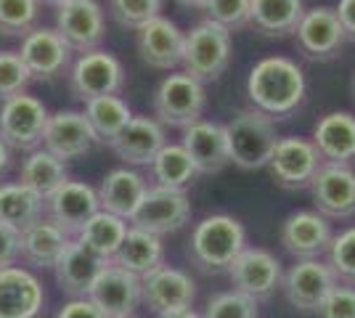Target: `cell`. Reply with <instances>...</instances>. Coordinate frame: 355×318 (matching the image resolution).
<instances>
[{
  "instance_id": "6da1fadb",
  "label": "cell",
  "mask_w": 355,
  "mask_h": 318,
  "mask_svg": "<svg viewBox=\"0 0 355 318\" xmlns=\"http://www.w3.org/2000/svg\"><path fill=\"white\" fill-rule=\"evenodd\" d=\"M247 96L252 109L268 114L270 120H284L305 98V72L286 56H266L250 69Z\"/></svg>"
},
{
  "instance_id": "7a4b0ae2",
  "label": "cell",
  "mask_w": 355,
  "mask_h": 318,
  "mask_svg": "<svg viewBox=\"0 0 355 318\" xmlns=\"http://www.w3.org/2000/svg\"><path fill=\"white\" fill-rule=\"evenodd\" d=\"M247 247V231L231 215H209L199 220L189 239V258L205 273H228Z\"/></svg>"
},
{
  "instance_id": "3957f363",
  "label": "cell",
  "mask_w": 355,
  "mask_h": 318,
  "mask_svg": "<svg viewBox=\"0 0 355 318\" xmlns=\"http://www.w3.org/2000/svg\"><path fill=\"white\" fill-rule=\"evenodd\" d=\"M228 138V157L241 170H260L268 167V159L279 143L276 120L257 109H241L223 125Z\"/></svg>"
},
{
  "instance_id": "277c9868",
  "label": "cell",
  "mask_w": 355,
  "mask_h": 318,
  "mask_svg": "<svg viewBox=\"0 0 355 318\" xmlns=\"http://www.w3.org/2000/svg\"><path fill=\"white\" fill-rule=\"evenodd\" d=\"M231 64V32L215 24L212 19H202L193 24L183 37V59L180 67L193 80L215 82L220 75H225Z\"/></svg>"
},
{
  "instance_id": "5b68a950",
  "label": "cell",
  "mask_w": 355,
  "mask_h": 318,
  "mask_svg": "<svg viewBox=\"0 0 355 318\" xmlns=\"http://www.w3.org/2000/svg\"><path fill=\"white\" fill-rule=\"evenodd\" d=\"M207 106V93L199 80L186 72L167 75L154 93V120L164 127H189L202 120Z\"/></svg>"
},
{
  "instance_id": "8992f818",
  "label": "cell",
  "mask_w": 355,
  "mask_h": 318,
  "mask_svg": "<svg viewBox=\"0 0 355 318\" xmlns=\"http://www.w3.org/2000/svg\"><path fill=\"white\" fill-rule=\"evenodd\" d=\"M48 106L30 93H19L0 104V138L8 149L35 152L43 146V133L48 125Z\"/></svg>"
},
{
  "instance_id": "52a82bcc",
  "label": "cell",
  "mask_w": 355,
  "mask_h": 318,
  "mask_svg": "<svg viewBox=\"0 0 355 318\" xmlns=\"http://www.w3.org/2000/svg\"><path fill=\"white\" fill-rule=\"evenodd\" d=\"M122 85H125V67L114 53L104 48L80 53L69 67V88L80 101L117 96Z\"/></svg>"
},
{
  "instance_id": "ba28073f",
  "label": "cell",
  "mask_w": 355,
  "mask_h": 318,
  "mask_svg": "<svg viewBox=\"0 0 355 318\" xmlns=\"http://www.w3.org/2000/svg\"><path fill=\"white\" fill-rule=\"evenodd\" d=\"M189 218H191V202L186 197V191L151 186L146 188L144 199L138 202L128 223L130 228H141L154 236H164V233L180 231L189 223Z\"/></svg>"
},
{
  "instance_id": "9c48e42d",
  "label": "cell",
  "mask_w": 355,
  "mask_h": 318,
  "mask_svg": "<svg viewBox=\"0 0 355 318\" xmlns=\"http://www.w3.org/2000/svg\"><path fill=\"white\" fill-rule=\"evenodd\" d=\"M321 165H324V159H321L318 149L313 146V141L300 136L279 138L276 149L268 159V170H270L273 181L289 191L311 188Z\"/></svg>"
},
{
  "instance_id": "30bf717a",
  "label": "cell",
  "mask_w": 355,
  "mask_h": 318,
  "mask_svg": "<svg viewBox=\"0 0 355 318\" xmlns=\"http://www.w3.org/2000/svg\"><path fill=\"white\" fill-rule=\"evenodd\" d=\"M56 30L77 53L101 48L106 16L98 0H64L56 6Z\"/></svg>"
},
{
  "instance_id": "8fae6325",
  "label": "cell",
  "mask_w": 355,
  "mask_h": 318,
  "mask_svg": "<svg viewBox=\"0 0 355 318\" xmlns=\"http://www.w3.org/2000/svg\"><path fill=\"white\" fill-rule=\"evenodd\" d=\"M334 287L337 276L329 268V263L321 260H297L282 279L284 297L300 313H318V308Z\"/></svg>"
},
{
  "instance_id": "7c38bea8",
  "label": "cell",
  "mask_w": 355,
  "mask_h": 318,
  "mask_svg": "<svg viewBox=\"0 0 355 318\" xmlns=\"http://www.w3.org/2000/svg\"><path fill=\"white\" fill-rule=\"evenodd\" d=\"M228 279L241 294H247L252 300H268L282 287L284 271L273 252H268L263 247H244V252L228 268Z\"/></svg>"
},
{
  "instance_id": "4fadbf2b",
  "label": "cell",
  "mask_w": 355,
  "mask_h": 318,
  "mask_svg": "<svg viewBox=\"0 0 355 318\" xmlns=\"http://www.w3.org/2000/svg\"><path fill=\"white\" fill-rule=\"evenodd\" d=\"M88 300L106 318H130L144 300V287H141L138 276L106 263V268L96 276V281L90 287Z\"/></svg>"
},
{
  "instance_id": "5bb4252c",
  "label": "cell",
  "mask_w": 355,
  "mask_h": 318,
  "mask_svg": "<svg viewBox=\"0 0 355 318\" xmlns=\"http://www.w3.org/2000/svg\"><path fill=\"white\" fill-rule=\"evenodd\" d=\"M72 48L51 27H35L21 37L19 56L27 64L32 80H56L72 67Z\"/></svg>"
},
{
  "instance_id": "9a60e30c",
  "label": "cell",
  "mask_w": 355,
  "mask_h": 318,
  "mask_svg": "<svg viewBox=\"0 0 355 318\" xmlns=\"http://www.w3.org/2000/svg\"><path fill=\"white\" fill-rule=\"evenodd\" d=\"M297 51L311 61H331L340 56L345 32L334 8H311L305 11L295 30Z\"/></svg>"
},
{
  "instance_id": "2e32d148",
  "label": "cell",
  "mask_w": 355,
  "mask_h": 318,
  "mask_svg": "<svg viewBox=\"0 0 355 318\" xmlns=\"http://www.w3.org/2000/svg\"><path fill=\"white\" fill-rule=\"evenodd\" d=\"M98 143V138L90 127L88 117L74 109H59L48 117L43 133V149L59 157L61 162H69L85 154Z\"/></svg>"
},
{
  "instance_id": "e0dca14e",
  "label": "cell",
  "mask_w": 355,
  "mask_h": 318,
  "mask_svg": "<svg viewBox=\"0 0 355 318\" xmlns=\"http://www.w3.org/2000/svg\"><path fill=\"white\" fill-rule=\"evenodd\" d=\"M45 207H48V220H53L72 239L101 210V202L93 186L83 181H67L59 191L45 199Z\"/></svg>"
},
{
  "instance_id": "ac0fdd59",
  "label": "cell",
  "mask_w": 355,
  "mask_h": 318,
  "mask_svg": "<svg viewBox=\"0 0 355 318\" xmlns=\"http://www.w3.org/2000/svg\"><path fill=\"white\" fill-rule=\"evenodd\" d=\"M315 212L324 218L355 215V170L350 165L324 162L311 183Z\"/></svg>"
},
{
  "instance_id": "d6986e66",
  "label": "cell",
  "mask_w": 355,
  "mask_h": 318,
  "mask_svg": "<svg viewBox=\"0 0 355 318\" xmlns=\"http://www.w3.org/2000/svg\"><path fill=\"white\" fill-rule=\"evenodd\" d=\"M334 239L329 218L315 210L292 212L282 226L284 249L297 260H318L329 252V244Z\"/></svg>"
},
{
  "instance_id": "ffe728a7",
  "label": "cell",
  "mask_w": 355,
  "mask_h": 318,
  "mask_svg": "<svg viewBox=\"0 0 355 318\" xmlns=\"http://www.w3.org/2000/svg\"><path fill=\"white\" fill-rule=\"evenodd\" d=\"M144 287V303L154 313H173V310H186L196 300V284L186 271L173 268V265H159L157 271L141 279Z\"/></svg>"
},
{
  "instance_id": "44dd1931",
  "label": "cell",
  "mask_w": 355,
  "mask_h": 318,
  "mask_svg": "<svg viewBox=\"0 0 355 318\" xmlns=\"http://www.w3.org/2000/svg\"><path fill=\"white\" fill-rule=\"evenodd\" d=\"M183 37H186V32H180L175 21H170L167 16H157L135 32V46H138L144 64L170 72V69L180 67Z\"/></svg>"
},
{
  "instance_id": "7402d4cb",
  "label": "cell",
  "mask_w": 355,
  "mask_h": 318,
  "mask_svg": "<svg viewBox=\"0 0 355 318\" xmlns=\"http://www.w3.org/2000/svg\"><path fill=\"white\" fill-rule=\"evenodd\" d=\"M43 303V284L35 273L16 265L0 271V318H37Z\"/></svg>"
},
{
  "instance_id": "603a6c76",
  "label": "cell",
  "mask_w": 355,
  "mask_h": 318,
  "mask_svg": "<svg viewBox=\"0 0 355 318\" xmlns=\"http://www.w3.org/2000/svg\"><path fill=\"white\" fill-rule=\"evenodd\" d=\"M183 149L191 157L196 173L212 175L220 173L223 167L231 162L228 157V138L225 127L212 120H196L183 130Z\"/></svg>"
},
{
  "instance_id": "cb8c5ba5",
  "label": "cell",
  "mask_w": 355,
  "mask_h": 318,
  "mask_svg": "<svg viewBox=\"0 0 355 318\" xmlns=\"http://www.w3.org/2000/svg\"><path fill=\"white\" fill-rule=\"evenodd\" d=\"M106 263L109 260L96 255L83 242L72 239L69 247L64 249V255L59 258V263L53 265V273H56L61 292H67L72 300H80V297H88L96 276L104 271Z\"/></svg>"
},
{
  "instance_id": "d4e9b609",
  "label": "cell",
  "mask_w": 355,
  "mask_h": 318,
  "mask_svg": "<svg viewBox=\"0 0 355 318\" xmlns=\"http://www.w3.org/2000/svg\"><path fill=\"white\" fill-rule=\"evenodd\" d=\"M313 146L324 162L353 165L355 162V114L329 112L313 127Z\"/></svg>"
},
{
  "instance_id": "484cf974",
  "label": "cell",
  "mask_w": 355,
  "mask_h": 318,
  "mask_svg": "<svg viewBox=\"0 0 355 318\" xmlns=\"http://www.w3.org/2000/svg\"><path fill=\"white\" fill-rule=\"evenodd\" d=\"M164 143H167L164 141V125H159L154 117H133L130 125L109 146L128 165L151 167L154 157L162 152Z\"/></svg>"
},
{
  "instance_id": "4316f807",
  "label": "cell",
  "mask_w": 355,
  "mask_h": 318,
  "mask_svg": "<svg viewBox=\"0 0 355 318\" xmlns=\"http://www.w3.org/2000/svg\"><path fill=\"white\" fill-rule=\"evenodd\" d=\"M146 188L148 183L141 173H135L130 167H117V170L106 173V178L101 181V188H98L101 210L130 220V215L135 212L138 202L144 199Z\"/></svg>"
},
{
  "instance_id": "83f0119b",
  "label": "cell",
  "mask_w": 355,
  "mask_h": 318,
  "mask_svg": "<svg viewBox=\"0 0 355 318\" xmlns=\"http://www.w3.org/2000/svg\"><path fill=\"white\" fill-rule=\"evenodd\" d=\"M162 260H164L162 236H154V233L141 231V228H130L122 247L117 249V255L109 260V263L122 268V271L133 273L138 279H144L151 271H157L159 265H164Z\"/></svg>"
},
{
  "instance_id": "f1b7e54d",
  "label": "cell",
  "mask_w": 355,
  "mask_h": 318,
  "mask_svg": "<svg viewBox=\"0 0 355 318\" xmlns=\"http://www.w3.org/2000/svg\"><path fill=\"white\" fill-rule=\"evenodd\" d=\"M69 236L61 231L53 220L40 218L30 228L21 231V258L30 263L32 268H53L64 249L69 247Z\"/></svg>"
},
{
  "instance_id": "f546056e",
  "label": "cell",
  "mask_w": 355,
  "mask_h": 318,
  "mask_svg": "<svg viewBox=\"0 0 355 318\" xmlns=\"http://www.w3.org/2000/svg\"><path fill=\"white\" fill-rule=\"evenodd\" d=\"M302 14V0H250V27L263 37L295 35Z\"/></svg>"
},
{
  "instance_id": "4dcf8cb0",
  "label": "cell",
  "mask_w": 355,
  "mask_h": 318,
  "mask_svg": "<svg viewBox=\"0 0 355 318\" xmlns=\"http://www.w3.org/2000/svg\"><path fill=\"white\" fill-rule=\"evenodd\" d=\"M67 181H69L67 162H61L59 157L45 152L43 146L30 152V157L21 162V170H19V183L27 186L32 194H37L43 202L53 191H59Z\"/></svg>"
},
{
  "instance_id": "1f68e13d",
  "label": "cell",
  "mask_w": 355,
  "mask_h": 318,
  "mask_svg": "<svg viewBox=\"0 0 355 318\" xmlns=\"http://www.w3.org/2000/svg\"><path fill=\"white\" fill-rule=\"evenodd\" d=\"M128 220L117 218L112 212L98 210L88 223L83 226V231L77 233V242H83L88 249H93L96 255H101L104 260H112L117 255V249L122 247L125 236H128Z\"/></svg>"
},
{
  "instance_id": "d6a6232c",
  "label": "cell",
  "mask_w": 355,
  "mask_h": 318,
  "mask_svg": "<svg viewBox=\"0 0 355 318\" xmlns=\"http://www.w3.org/2000/svg\"><path fill=\"white\" fill-rule=\"evenodd\" d=\"M83 114L88 117L98 143H112L135 117L133 109L128 106V101H122L119 96H101V98L85 101V112Z\"/></svg>"
},
{
  "instance_id": "836d02e7",
  "label": "cell",
  "mask_w": 355,
  "mask_h": 318,
  "mask_svg": "<svg viewBox=\"0 0 355 318\" xmlns=\"http://www.w3.org/2000/svg\"><path fill=\"white\" fill-rule=\"evenodd\" d=\"M45 202L32 194L21 183H0V223L14 226L19 231L30 228L35 220L43 218Z\"/></svg>"
},
{
  "instance_id": "e575fe53",
  "label": "cell",
  "mask_w": 355,
  "mask_h": 318,
  "mask_svg": "<svg viewBox=\"0 0 355 318\" xmlns=\"http://www.w3.org/2000/svg\"><path fill=\"white\" fill-rule=\"evenodd\" d=\"M151 175H154L157 186H162V188L186 191L199 173H196L189 152L183 149V143H164L162 152L151 162Z\"/></svg>"
},
{
  "instance_id": "d590c367",
  "label": "cell",
  "mask_w": 355,
  "mask_h": 318,
  "mask_svg": "<svg viewBox=\"0 0 355 318\" xmlns=\"http://www.w3.org/2000/svg\"><path fill=\"white\" fill-rule=\"evenodd\" d=\"M40 0H0V35L24 37L37 27Z\"/></svg>"
},
{
  "instance_id": "8d00e7d4",
  "label": "cell",
  "mask_w": 355,
  "mask_h": 318,
  "mask_svg": "<svg viewBox=\"0 0 355 318\" xmlns=\"http://www.w3.org/2000/svg\"><path fill=\"white\" fill-rule=\"evenodd\" d=\"M164 0H109V14L125 30H141L146 21L162 16Z\"/></svg>"
},
{
  "instance_id": "74e56055",
  "label": "cell",
  "mask_w": 355,
  "mask_h": 318,
  "mask_svg": "<svg viewBox=\"0 0 355 318\" xmlns=\"http://www.w3.org/2000/svg\"><path fill=\"white\" fill-rule=\"evenodd\" d=\"M30 82L32 75L19 56V51H0V104L24 93Z\"/></svg>"
},
{
  "instance_id": "f35d334b",
  "label": "cell",
  "mask_w": 355,
  "mask_h": 318,
  "mask_svg": "<svg viewBox=\"0 0 355 318\" xmlns=\"http://www.w3.org/2000/svg\"><path fill=\"white\" fill-rule=\"evenodd\" d=\"M329 268L334 271L337 281H347L355 287V226L345 228L340 236L329 244Z\"/></svg>"
},
{
  "instance_id": "ab89813d",
  "label": "cell",
  "mask_w": 355,
  "mask_h": 318,
  "mask_svg": "<svg viewBox=\"0 0 355 318\" xmlns=\"http://www.w3.org/2000/svg\"><path fill=\"white\" fill-rule=\"evenodd\" d=\"M202 318H257V300L241 294L236 289L209 297Z\"/></svg>"
},
{
  "instance_id": "60d3db41",
  "label": "cell",
  "mask_w": 355,
  "mask_h": 318,
  "mask_svg": "<svg viewBox=\"0 0 355 318\" xmlns=\"http://www.w3.org/2000/svg\"><path fill=\"white\" fill-rule=\"evenodd\" d=\"M205 11H207V19L225 27L228 32L250 27V0H207Z\"/></svg>"
},
{
  "instance_id": "b9f144b4",
  "label": "cell",
  "mask_w": 355,
  "mask_h": 318,
  "mask_svg": "<svg viewBox=\"0 0 355 318\" xmlns=\"http://www.w3.org/2000/svg\"><path fill=\"white\" fill-rule=\"evenodd\" d=\"M318 318H355V287L337 284L318 308Z\"/></svg>"
},
{
  "instance_id": "7bdbcfd3",
  "label": "cell",
  "mask_w": 355,
  "mask_h": 318,
  "mask_svg": "<svg viewBox=\"0 0 355 318\" xmlns=\"http://www.w3.org/2000/svg\"><path fill=\"white\" fill-rule=\"evenodd\" d=\"M19 258H21V231L0 223V271L14 268Z\"/></svg>"
},
{
  "instance_id": "ee69618b",
  "label": "cell",
  "mask_w": 355,
  "mask_h": 318,
  "mask_svg": "<svg viewBox=\"0 0 355 318\" xmlns=\"http://www.w3.org/2000/svg\"><path fill=\"white\" fill-rule=\"evenodd\" d=\"M56 318H106L96 305L90 303L88 297H80V300H69V303L61 308Z\"/></svg>"
},
{
  "instance_id": "f6af8a7d",
  "label": "cell",
  "mask_w": 355,
  "mask_h": 318,
  "mask_svg": "<svg viewBox=\"0 0 355 318\" xmlns=\"http://www.w3.org/2000/svg\"><path fill=\"white\" fill-rule=\"evenodd\" d=\"M334 11H337V19L345 32V40L355 43V0H340V6Z\"/></svg>"
},
{
  "instance_id": "bcb514c9",
  "label": "cell",
  "mask_w": 355,
  "mask_h": 318,
  "mask_svg": "<svg viewBox=\"0 0 355 318\" xmlns=\"http://www.w3.org/2000/svg\"><path fill=\"white\" fill-rule=\"evenodd\" d=\"M8 165H11V149L3 143V138H0V175L8 170Z\"/></svg>"
},
{
  "instance_id": "7dc6e473",
  "label": "cell",
  "mask_w": 355,
  "mask_h": 318,
  "mask_svg": "<svg viewBox=\"0 0 355 318\" xmlns=\"http://www.w3.org/2000/svg\"><path fill=\"white\" fill-rule=\"evenodd\" d=\"M159 318H202L193 308H186V310H173V313H162Z\"/></svg>"
},
{
  "instance_id": "c3c4849f",
  "label": "cell",
  "mask_w": 355,
  "mask_h": 318,
  "mask_svg": "<svg viewBox=\"0 0 355 318\" xmlns=\"http://www.w3.org/2000/svg\"><path fill=\"white\" fill-rule=\"evenodd\" d=\"M175 3L183 8H205L207 6V0H175Z\"/></svg>"
},
{
  "instance_id": "681fc988",
  "label": "cell",
  "mask_w": 355,
  "mask_h": 318,
  "mask_svg": "<svg viewBox=\"0 0 355 318\" xmlns=\"http://www.w3.org/2000/svg\"><path fill=\"white\" fill-rule=\"evenodd\" d=\"M40 3H51V6H59V3H64V0H40Z\"/></svg>"
},
{
  "instance_id": "f907efd6",
  "label": "cell",
  "mask_w": 355,
  "mask_h": 318,
  "mask_svg": "<svg viewBox=\"0 0 355 318\" xmlns=\"http://www.w3.org/2000/svg\"><path fill=\"white\" fill-rule=\"evenodd\" d=\"M353 98H355V77H353Z\"/></svg>"
},
{
  "instance_id": "816d5d0a",
  "label": "cell",
  "mask_w": 355,
  "mask_h": 318,
  "mask_svg": "<svg viewBox=\"0 0 355 318\" xmlns=\"http://www.w3.org/2000/svg\"><path fill=\"white\" fill-rule=\"evenodd\" d=\"M130 318H133V316H130Z\"/></svg>"
}]
</instances>
